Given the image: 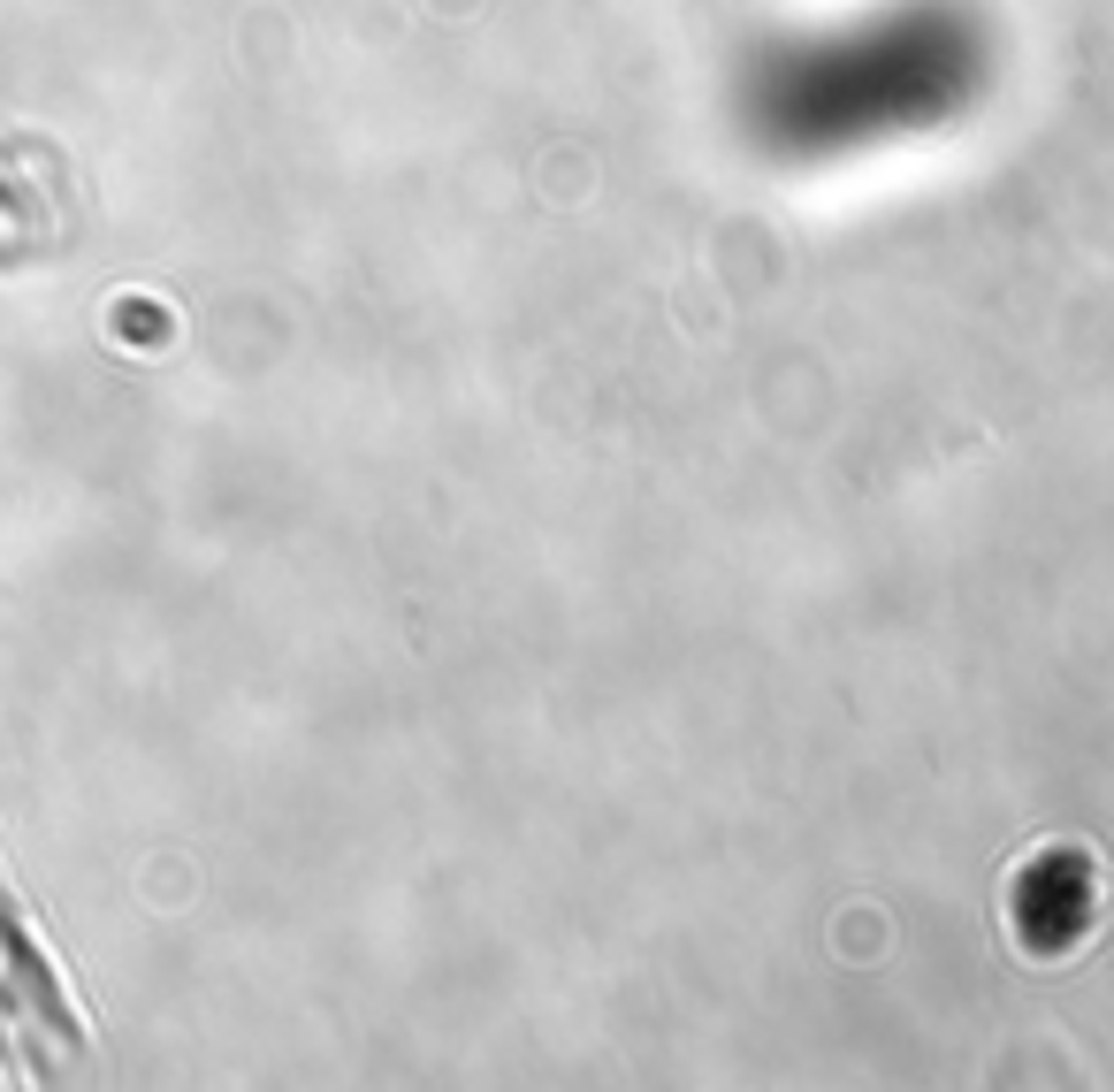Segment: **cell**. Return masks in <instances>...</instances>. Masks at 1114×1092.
Masks as SVG:
<instances>
[{
  "instance_id": "cell-1",
  "label": "cell",
  "mask_w": 1114,
  "mask_h": 1092,
  "mask_svg": "<svg viewBox=\"0 0 1114 1092\" xmlns=\"http://www.w3.org/2000/svg\"><path fill=\"white\" fill-rule=\"evenodd\" d=\"M70 1047H77V1023H70L61 971L31 933V917L8 902V886H0V1054L39 1062V1054H70Z\"/></svg>"
}]
</instances>
